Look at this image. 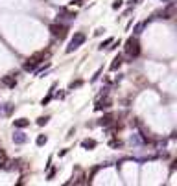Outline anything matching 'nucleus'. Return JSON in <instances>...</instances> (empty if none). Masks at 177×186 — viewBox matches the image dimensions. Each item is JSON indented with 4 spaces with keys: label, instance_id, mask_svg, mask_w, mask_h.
<instances>
[{
    "label": "nucleus",
    "instance_id": "7ed1b4c3",
    "mask_svg": "<svg viewBox=\"0 0 177 186\" xmlns=\"http://www.w3.org/2000/svg\"><path fill=\"white\" fill-rule=\"evenodd\" d=\"M85 33H81V32H78V33H74V37H72V41H70V44L67 46V52L70 54V52H74V50H78L81 44L85 43Z\"/></svg>",
    "mask_w": 177,
    "mask_h": 186
},
{
    "label": "nucleus",
    "instance_id": "aec40b11",
    "mask_svg": "<svg viewBox=\"0 0 177 186\" xmlns=\"http://www.w3.org/2000/svg\"><path fill=\"white\" fill-rule=\"evenodd\" d=\"M111 43H113V39H107V41H105L103 44H102V46H100V48H103V46H107V44H111Z\"/></svg>",
    "mask_w": 177,
    "mask_h": 186
},
{
    "label": "nucleus",
    "instance_id": "dca6fc26",
    "mask_svg": "<svg viewBox=\"0 0 177 186\" xmlns=\"http://www.w3.org/2000/svg\"><path fill=\"white\" fill-rule=\"evenodd\" d=\"M46 122H48V116H41V118L37 120V124H39V125H44Z\"/></svg>",
    "mask_w": 177,
    "mask_h": 186
},
{
    "label": "nucleus",
    "instance_id": "f03ea898",
    "mask_svg": "<svg viewBox=\"0 0 177 186\" xmlns=\"http://www.w3.org/2000/svg\"><path fill=\"white\" fill-rule=\"evenodd\" d=\"M44 57H46V54H44V52H39V54L32 55V57L24 63V70H28V72H30V70H35V67H37L39 63H43Z\"/></svg>",
    "mask_w": 177,
    "mask_h": 186
},
{
    "label": "nucleus",
    "instance_id": "2eb2a0df",
    "mask_svg": "<svg viewBox=\"0 0 177 186\" xmlns=\"http://www.w3.org/2000/svg\"><path fill=\"white\" fill-rule=\"evenodd\" d=\"M146 24H148V22H140V24H138V26H136V28H135V33H140V32H142V28L146 26Z\"/></svg>",
    "mask_w": 177,
    "mask_h": 186
},
{
    "label": "nucleus",
    "instance_id": "423d86ee",
    "mask_svg": "<svg viewBox=\"0 0 177 186\" xmlns=\"http://www.w3.org/2000/svg\"><path fill=\"white\" fill-rule=\"evenodd\" d=\"M160 15H163V19H171L175 15V4H170L166 9H163V13H160Z\"/></svg>",
    "mask_w": 177,
    "mask_h": 186
},
{
    "label": "nucleus",
    "instance_id": "0eeeda50",
    "mask_svg": "<svg viewBox=\"0 0 177 186\" xmlns=\"http://www.w3.org/2000/svg\"><path fill=\"white\" fill-rule=\"evenodd\" d=\"M107 107H111V102H109V100H103V102L100 100V102L96 103V111H102V109H107Z\"/></svg>",
    "mask_w": 177,
    "mask_h": 186
},
{
    "label": "nucleus",
    "instance_id": "f257e3e1",
    "mask_svg": "<svg viewBox=\"0 0 177 186\" xmlns=\"http://www.w3.org/2000/svg\"><path fill=\"white\" fill-rule=\"evenodd\" d=\"M125 54H127L129 57H136V55L140 54V43L136 41L135 37L127 39V43H125Z\"/></svg>",
    "mask_w": 177,
    "mask_h": 186
},
{
    "label": "nucleus",
    "instance_id": "ddd939ff",
    "mask_svg": "<svg viewBox=\"0 0 177 186\" xmlns=\"http://www.w3.org/2000/svg\"><path fill=\"white\" fill-rule=\"evenodd\" d=\"M26 125H30V122L26 118H21V120H15V127H26Z\"/></svg>",
    "mask_w": 177,
    "mask_h": 186
},
{
    "label": "nucleus",
    "instance_id": "f3484780",
    "mask_svg": "<svg viewBox=\"0 0 177 186\" xmlns=\"http://www.w3.org/2000/svg\"><path fill=\"white\" fill-rule=\"evenodd\" d=\"M111 146H113V148H120V146H122V142H120V140H113V142H111Z\"/></svg>",
    "mask_w": 177,
    "mask_h": 186
},
{
    "label": "nucleus",
    "instance_id": "9d476101",
    "mask_svg": "<svg viewBox=\"0 0 177 186\" xmlns=\"http://www.w3.org/2000/svg\"><path fill=\"white\" fill-rule=\"evenodd\" d=\"M81 146H83L85 149H92V148H96V142H94V140H90V138H87V140H83V142H81Z\"/></svg>",
    "mask_w": 177,
    "mask_h": 186
},
{
    "label": "nucleus",
    "instance_id": "a211bd4d",
    "mask_svg": "<svg viewBox=\"0 0 177 186\" xmlns=\"http://www.w3.org/2000/svg\"><path fill=\"white\" fill-rule=\"evenodd\" d=\"M113 8H114V9H118V8H122V0H116V2L113 4Z\"/></svg>",
    "mask_w": 177,
    "mask_h": 186
},
{
    "label": "nucleus",
    "instance_id": "6ab92c4d",
    "mask_svg": "<svg viewBox=\"0 0 177 186\" xmlns=\"http://www.w3.org/2000/svg\"><path fill=\"white\" fill-rule=\"evenodd\" d=\"M54 175H55V168H52V170H50V172H48V179H52Z\"/></svg>",
    "mask_w": 177,
    "mask_h": 186
},
{
    "label": "nucleus",
    "instance_id": "412c9836",
    "mask_svg": "<svg viewBox=\"0 0 177 186\" xmlns=\"http://www.w3.org/2000/svg\"><path fill=\"white\" fill-rule=\"evenodd\" d=\"M72 4H76V6H79V4H83L81 0H72Z\"/></svg>",
    "mask_w": 177,
    "mask_h": 186
},
{
    "label": "nucleus",
    "instance_id": "20e7f679",
    "mask_svg": "<svg viewBox=\"0 0 177 186\" xmlns=\"http://www.w3.org/2000/svg\"><path fill=\"white\" fill-rule=\"evenodd\" d=\"M67 32H68V28L65 24H50V33L57 39H65L67 37Z\"/></svg>",
    "mask_w": 177,
    "mask_h": 186
},
{
    "label": "nucleus",
    "instance_id": "4468645a",
    "mask_svg": "<svg viewBox=\"0 0 177 186\" xmlns=\"http://www.w3.org/2000/svg\"><path fill=\"white\" fill-rule=\"evenodd\" d=\"M44 144H46V137H44V135L37 137V146H44Z\"/></svg>",
    "mask_w": 177,
    "mask_h": 186
},
{
    "label": "nucleus",
    "instance_id": "f8f14e48",
    "mask_svg": "<svg viewBox=\"0 0 177 186\" xmlns=\"http://www.w3.org/2000/svg\"><path fill=\"white\" fill-rule=\"evenodd\" d=\"M120 65H122V57H114V61L111 63V70H118Z\"/></svg>",
    "mask_w": 177,
    "mask_h": 186
},
{
    "label": "nucleus",
    "instance_id": "1a4fd4ad",
    "mask_svg": "<svg viewBox=\"0 0 177 186\" xmlns=\"http://www.w3.org/2000/svg\"><path fill=\"white\" fill-rule=\"evenodd\" d=\"M13 142L15 144H24L26 142V137H24L22 133H17V135H13Z\"/></svg>",
    "mask_w": 177,
    "mask_h": 186
},
{
    "label": "nucleus",
    "instance_id": "6e6552de",
    "mask_svg": "<svg viewBox=\"0 0 177 186\" xmlns=\"http://www.w3.org/2000/svg\"><path fill=\"white\" fill-rule=\"evenodd\" d=\"M113 114H105V116L102 118V120H100V124H102V125H105V127H107V125H111V124H113Z\"/></svg>",
    "mask_w": 177,
    "mask_h": 186
},
{
    "label": "nucleus",
    "instance_id": "9b49d317",
    "mask_svg": "<svg viewBox=\"0 0 177 186\" xmlns=\"http://www.w3.org/2000/svg\"><path fill=\"white\" fill-rule=\"evenodd\" d=\"M6 164H8V157H6V153L0 149V170L6 168Z\"/></svg>",
    "mask_w": 177,
    "mask_h": 186
},
{
    "label": "nucleus",
    "instance_id": "39448f33",
    "mask_svg": "<svg viewBox=\"0 0 177 186\" xmlns=\"http://www.w3.org/2000/svg\"><path fill=\"white\" fill-rule=\"evenodd\" d=\"M2 83L6 85V87L13 89L15 85H17V72H9V74H6V76L2 78Z\"/></svg>",
    "mask_w": 177,
    "mask_h": 186
}]
</instances>
